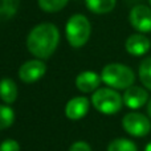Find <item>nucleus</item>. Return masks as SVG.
<instances>
[{"label": "nucleus", "instance_id": "8", "mask_svg": "<svg viewBox=\"0 0 151 151\" xmlns=\"http://www.w3.org/2000/svg\"><path fill=\"white\" fill-rule=\"evenodd\" d=\"M122 98L125 106H127L131 110H138L141 107H143L145 105H147L150 97H149V91H147V89L145 86L133 85L126 89Z\"/></svg>", "mask_w": 151, "mask_h": 151}, {"label": "nucleus", "instance_id": "16", "mask_svg": "<svg viewBox=\"0 0 151 151\" xmlns=\"http://www.w3.org/2000/svg\"><path fill=\"white\" fill-rule=\"evenodd\" d=\"M69 0H37L40 9L47 13H56L66 7Z\"/></svg>", "mask_w": 151, "mask_h": 151}, {"label": "nucleus", "instance_id": "22", "mask_svg": "<svg viewBox=\"0 0 151 151\" xmlns=\"http://www.w3.org/2000/svg\"><path fill=\"white\" fill-rule=\"evenodd\" d=\"M145 151H151V142L146 145V147H145Z\"/></svg>", "mask_w": 151, "mask_h": 151}, {"label": "nucleus", "instance_id": "23", "mask_svg": "<svg viewBox=\"0 0 151 151\" xmlns=\"http://www.w3.org/2000/svg\"><path fill=\"white\" fill-rule=\"evenodd\" d=\"M149 3H150V7H151V0H149Z\"/></svg>", "mask_w": 151, "mask_h": 151}, {"label": "nucleus", "instance_id": "15", "mask_svg": "<svg viewBox=\"0 0 151 151\" xmlns=\"http://www.w3.org/2000/svg\"><path fill=\"white\" fill-rule=\"evenodd\" d=\"M138 76L141 80L142 85L151 91V56L143 58L139 64L138 68Z\"/></svg>", "mask_w": 151, "mask_h": 151}, {"label": "nucleus", "instance_id": "20", "mask_svg": "<svg viewBox=\"0 0 151 151\" xmlns=\"http://www.w3.org/2000/svg\"><path fill=\"white\" fill-rule=\"evenodd\" d=\"M69 151H93L90 145L85 141H77L69 147Z\"/></svg>", "mask_w": 151, "mask_h": 151}, {"label": "nucleus", "instance_id": "7", "mask_svg": "<svg viewBox=\"0 0 151 151\" xmlns=\"http://www.w3.org/2000/svg\"><path fill=\"white\" fill-rule=\"evenodd\" d=\"M47 73V65L42 60L35 58V60L25 61L19 68V78L25 83H33L41 80Z\"/></svg>", "mask_w": 151, "mask_h": 151}, {"label": "nucleus", "instance_id": "12", "mask_svg": "<svg viewBox=\"0 0 151 151\" xmlns=\"http://www.w3.org/2000/svg\"><path fill=\"white\" fill-rule=\"evenodd\" d=\"M19 96V90H17V85L12 78L4 77L0 80V99L4 104L11 105L16 101Z\"/></svg>", "mask_w": 151, "mask_h": 151}, {"label": "nucleus", "instance_id": "11", "mask_svg": "<svg viewBox=\"0 0 151 151\" xmlns=\"http://www.w3.org/2000/svg\"><path fill=\"white\" fill-rule=\"evenodd\" d=\"M102 82L101 74H97L96 72L85 70L81 72L76 77V86L82 93H94L99 88Z\"/></svg>", "mask_w": 151, "mask_h": 151}, {"label": "nucleus", "instance_id": "10", "mask_svg": "<svg viewBox=\"0 0 151 151\" xmlns=\"http://www.w3.org/2000/svg\"><path fill=\"white\" fill-rule=\"evenodd\" d=\"M90 102L86 97H74L69 99L65 106V115L70 121H80L88 114Z\"/></svg>", "mask_w": 151, "mask_h": 151}, {"label": "nucleus", "instance_id": "18", "mask_svg": "<svg viewBox=\"0 0 151 151\" xmlns=\"http://www.w3.org/2000/svg\"><path fill=\"white\" fill-rule=\"evenodd\" d=\"M15 122V111L9 105H0V130L11 127Z\"/></svg>", "mask_w": 151, "mask_h": 151}, {"label": "nucleus", "instance_id": "5", "mask_svg": "<svg viewBox=\"0 0 151 151\" xmlns=\"http://www.w3.org/2000/svg\"><path fill=\"white\" fill-rule=\"evenodd\" d=\"M122 127L129 135L135 138H143L151 131V119L149 115L138 111H130L123 115Z\"/></svg>", "mask_w": 151, "mask_h": 151}, {"label": "nucleus", "instance_id": "14", "mask_svg": "<svg viewBox=\"0 0 151 151\" xmlns=\"http://www.w3.org/2000/svg\"><path fill=\"white\" fill-rule=\"evenodd\" d=\"M20 5V0H0V23L12 19Z\"/></svg>", "mask_w": 151, "mask_h": 151}, {"label": "nucleus", "instance_id": "17", "mask_svg": "<svg viewBox=\"0 0 151 151\" xmlns=\"http://www.w3.org/2000/svg\"><path fill=\"white\" fill-rule=\"evenodd\" d=\"M107 151H138V147L131 139L117 138L109 143Z\"/></svg>", "mask_w": 151, "mask_h": 151}, {"label": "nucleus", "instance_id": "1", "mask_svg": "<svg viewBox=\"0 0 151 151\" xmlns=\"http://www.w3.org/2000/svg\"><path fill=\"white\" fill-rule=\"evenodd\" d=\"M60 42L58 28L52 23H41L33 27L27 36V49L36 58L47 60L56 52Z\"/></svg>", "mask_w": 151, "mask_h": 151}, {"label": "nucleus", "instance_id": "9", "mask_svg": "<svg viewBox=\"0 0 151 151\" xmlns=\"http://www.w3.org/2000/svg\"><path fill=\"white\" fill-rule=\"evenodd\" d=\"M151 48V40L145 33H133L126 39L125 49L129 55L134 57L145 56Z\"/></svg>", "mask_w": 151, "mask_h": 151}, {"label": "nucleus", "instance_id": "3", "mask_svg": "<svg viewBox=\"0 0 151 151\" xmlns=\"http://www.w3.org/2000/svg\"><path fill=\"white\" fill-rule=\"evenodd\" d=\"M91 24L82 13L70 16L65 25V36L69 45L73 48H82L90 39Z\"/></svg>", "mask_w": 151, "mask_h": 151}, {"label": "nucleus", "instance_id": "2", "mask_svg": "<svg viewBox=\"0 0 151 151\" xmlns=\"http://www.w3.org/2000/svg\"><path fill=\"white\" fill-rule=\"evenodd\" d=\"M102 82L115 90H126L135 82V73L130 66L119 63H111L104 66L101 72Z\"/></svg>", "mask_w": 151, "mask_h": 151}, {"label": "nucleus", "instance_id": "4", "mask_svg": "<svg viewBox=\"0 0 151 151\" xmlns=\"http://www.w3.org/2000/svg\"><path fill=\"white\" fill-rule=\"evenodd\" d=\"M94 109L101 114H117L123 106V98L113 88H98L90 98Z\"/></svg>", "mask_w": 151, "mask_h": 151}, {"label": "nucleus", "instance_id": "6", "mask_svg": "<svg viewBox=\"0 0 151 151\" xmlns=\"http://www.w3.org/2000/svg\"><path fill=\"white\" fill-rule=\"evenodd\" d=\"M129 21L131 27L139 33L151 32V7L145 4H138L131 8L129 13Z\"/></svg>", "mask_w": 151, "mask_h": 151}, {"label": "nucleus", "instance_id": "13", "mask_svg": "<svg viewBox=\"0 0 151 151\" xmlns=\"http://www.w3.org/2000/svg\"><path fill=\"white\" fill-rule=\"evenodd\" d=\"M85 5L91 13L105 15L114 9L117 5V0H85Z\"/></svg>", "mask_w": 151, "mask_h": 151}, {"label": "nucleus", "instance_id": "21", "mask_svg": "<svg viewBox=\"0 0 151 151\" xmlns=\"http://www.w3.org/2000/svg\"><path fill=\"white\" fill-rule=\"evenodd\" d=\"M146 111H147V115H149V118L151 119V98L149 99V102H147V105H146Z\"/></svg>", "mask_w": 151, "mask_h": 151}, {"label": "nucleus", "instance_id": "19", "mask_svg": "<svg viewBox=\"0 0 151 151\" xmlns=\"http://www.w3.org/2000/svg\"><path fill=\"white\" fill-rule=\"evenodd\" d=\"M0 151H20V145L15 139H5L0 143Z\"/></svg>", "mask_w": 151, "mask_h": 151}]
</instances>
